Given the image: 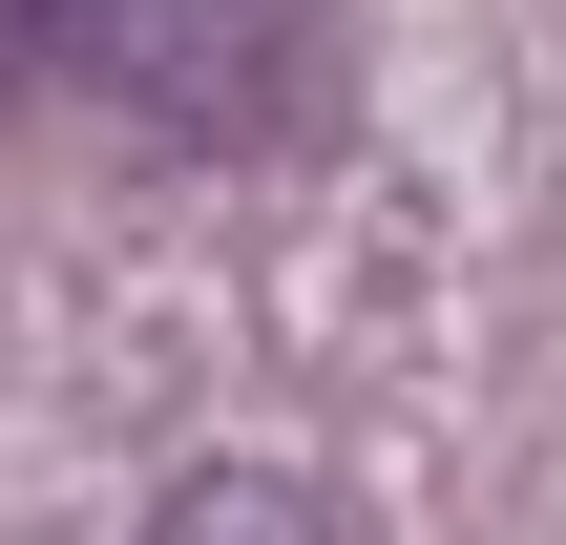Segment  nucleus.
Wrapping results in <instances>:
<instances>
[{
    "mask_svg": "<svg viewBox=\"0 0 566 545\" xmlns=\"http://www.w3.org/2000/svg\"><path fill=\"white\" fill-rule=\"evenodd\" d=\"M21 63L105 84L147 147H252V126H294L315 21H294V0H42V42H21Z\"/></svg>",
    "mask_w": 566,
    "mask_h": 545,
    "instance_id": "nucleus-1",
    "label": "nucleus"
},
{
    "mask_svg": "<svg viewBox=\"0 0 566 545\" xmlns=\"http://www.w3.org/2000/svg\"><path fill=\"white\" fill-rule=\"evenodd\" d=\"M147 545H357L336 525V483H294V462H210V483H168Z\"/></svg>",
    "mask_w": 566,
    "mask_h": 545,
    "instance_id": "nucleus-2",
    "label": "nucleus"
},
{
    "mask_svg": "<svg viewBox=\"0 0 566 545\" xmlns=\"http://www.w3.org/2000/svg\"><path fill=\"white\" fill-rule=\"evenodd\" d=\"M21 42H42V0H0V63H21Z\"/></svg>",
    "mask_w": 566,
    "mask_h": 545,
    "instance_id": "nucleus-3",
    "label": "nucleus"
}]
</instances>
